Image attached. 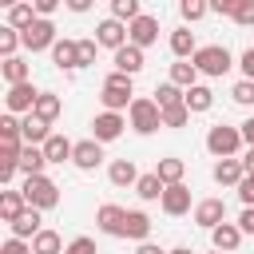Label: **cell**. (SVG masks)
I'll return each mask as SVG.
<instances>
[{
  "label": "cell",
  "instance_id": "6da1fadb",
  "mask_svg": "<svg viewBox=\"0 0 254 254\" xmlns=\"http://www.w3.org/2000/svg\"><path fill=\"white\" fill-rule=\"evenodd\" d=\"M242 147H246V139H242V127L214 123V127L206 131V151H210L214 159H242Z\"/></svg>",
  "mask_w": 254,
  "mask_h": 254
},
{
  "label": "cell",
  "instance_id": "7a4b0ae2",
  "mask_svg": "<svg viewBox=\"0 0 254 254\" xmlns=\"http://www.w3.org/2000/svg\"><path fill=\"white\" fill-rule=\"evenodd\" d=\"M127 127H131L135 135H155V131L163 127L159 103H155L151 95H135V103L127 107Z\"/></svg>",
  "mask_w": 254,
  "mask_h": 254
},
{
  "label": "cell",
  "instance_id": "3957f363",
  "mask_svg": "<svg viewBox=\"0 0 254 254\" xmlns=\"http://www.w3.org/2000/svg\"><path fill=\"white\" fill-rule=\"evenodd\" d=\"M190 64L198 67V75L218 79V75H226V71L234 67V56H230V48H226V44H202V48L194 52V60H190Z\"/></svg>",
  "mask_w": 254,
  "mask_h": 254
},
{
  "label": "cell",
  "instance_id": "277c9868",
  "mask_svg": "<svg viewBox=\"0 0 254 254\" xmlns=\"http://www.w3.org/2000/svg\"><path fill=\"white\" fill-rule=\"evenodd\" d=\"M20 190H24L28 206H36V210H56V206H60V187H56V179H48V175L24 179Z\"/></svg>",
  "mask_w": 254,
  "mask_h": 254
},
{
  "label": "cell",
  "instance_id": "5b68a950",
  "mask_svg": "<svg viewBox=\"0 0 254 254\" xmlns=\"http://www.w3.org/2000/svg\"><path fill=\"white\" fill-rule=\"evenodd\" d=\"M123 131H127V115H119V111H99L91 119V139L95 143H115Z\"/></svg>",
  "mask_w": 254,
  "mask_h": 254
},
{
  "label": "cell",
  "instance_id": "8992f818",
  "mask_svg": "<svg viewBox=\"0 0 254 254\" xmlns=\"http://www.w3.org/2000/svg\"><path fill=\"white\" fill-rule=\"evenodd\" d=\"M20 36H24V48H28L32 56H36V52H52V48H56V40H60L52 20H36V24H32L28 32H20Z\"/></svg>",
  "mask_w": 254,
  "mask_h": 254
},
{
  "label": "cell",
  "instance_id": "52a82bcc",
  "mask_svg": "<svg viewBox=\"0 0 254 254\" xmlns=\"http://www.w3.org/2000/svg\"><path fill=\"white\" fill-rule=\"evenodd\" d=\"M36 99H40V91L32 87V83H16V87H8V95H4V107L12 111V115H32L36 111Z\"/></svg>",
  "mask_w": 254,
  "mask_h": 254
},
{
  "label": "cell",
  "instance_id": "ba28073f",
  "mask_svg": "<svg viewBox=\"0 0 254 254\" xmlns=\"http://www.w3.org/2000/svg\"><path fill=\"white\" fill-rule=\"evenodd\" d=\"M95 226H99V234H107V238H123L127 210H123V206H115V202H103V206L95 210Z\"/></svg>",
  "mask_w": 254,
  "mask_h": 254
},
{
  "label": "cell",
  "instance_id": "9c48e42d",
  "mask_svg": "<svg viewBox=\"0 0 254 254\" xmlns=\"http://www.w3.org/2000/svg\"><path fill=\"white\" fill-rule=\"evenodd\" d=\"M155 40H159V20H155L151 12H143L135 24H127V44H135V48H143V52H147Z\"/></svg>",
  "mask_w": 254,
  "mask_h": 254
},
{
  "label": "cell",
  "instance_id": "30bf717a",
  "mask_svg": "<svg viewBox=\"0 0 254 254\" xmlns=\"http://www.w3.org/2000/svg\"><path fill=\"white\" fill-rule=\"evenodd\" d=\"M95 44L99 48H111V56L119 52V48H127V24H119V20H99L95 24Z\"/></svg>",
  "mask_w": 254,
  "mask_h": 254
},
{
  "label": "cell",
  "instance_id": "8fae6325",
  "mask_svg": "<svg viewBox=\"0 0 254 254\" xmlns=\"http://www.w3.org/2000/svg\"><path fill=\"white\" fill-rule=\"evenodd\" d=\"M159 206H163V214H171V218L190 214V187H187V183L167 187V190H163V198H159Z\"/></svg>",
  "mask_w": 254,
  "mask_h": 254
},
{
  "label": "cell",
  "instance_id": "7c38bea8",
  "mask_svg": "<svg viewBox=\"0 0 254 254\" xmlns=\"http://www.w3.org/2000/svg\"><path fill=\"white\" fill-rule=\"evenodd\" d=\"M222 222H226V202H222V198H198V202H194V226L214 230V226H222Z\"/></svg>",
  "mask_w": 254,
  "mask_h": 254
},
{
  "label": "cell",
  "instance_id": "4fadbf2b",
  "mask_svg": "<svg viewBox=\"0 0 254 254\" xmlns=\"http://www.w3.org/2000/svg\"><path fill=\"white\" fill-rule=\"evenodd\" d=\"M52 64L60 67V71H79L83 64H79V40H56V48H52Z\"/></svg>",
  "mask_w": 254,
  "mask_h": 254
},
{
  "label": "cell",
  "instance_id": "5bb4252c",
  "mask_svg": "<svg viewBox=\"0 0 254 254\" xmlns=\"http://www.w3.org/2000/svg\"><path fill=\"white\" fill-rule=\"evenodd\" d=\"M143 64H147V60H143V48H135V44H127V48H119V52L111 56V71H123V75H131V79L143 71Z\"/></svg>",
  "mask_w": 254,
  "mask_h": 254
},
{
  "label": "cell",
  "instance_id": "9a60e30c",
  "mask_svg": "<svg viewBox=\"0 0 254 254\" xmlns=\"http://www.w3.org/2000/svg\"><path fill=\"white\" fill-rule=\"evenodd\" d=\"M99 163H103V143L79 139V143H75V155H71V167H75V171H95Z\"/></svg>",
  "mask_w": 254,
  "mask_h": 254
},
{
  "label": "cell",
  "instance_id": "2e32d148",
  "mask_svg": "<svg viewBox=\"0 0 254 254\" xmlns=\"http://www.w3.org/2000/svg\"><path fill=\"white\" fill-rule=\"evenodd\" d=\"M40 214H44V210L28 206V210H24L16 222H8V234H12V238H24V242H32V238L44 230V218H40Z\"/></svg>",
  "mask_w": 254,
  "mask_h": 254
},
{
  "label": "cell",
  "instance_id": "e0dca14e",
  "mask_svg": "<svg viewBox=\"0 0 254 254\" xmlns=\"http://www.w3.org/2000/svg\"><path fill=\"white\" fill-rule=\"evenodd\" d=\"M214 183L218 187H234L238 190V183L246 179V167H242V159H214Z\"/></svg>",
  "mask_w": 254,
  "mask_h": 254
},
{
  "label": "cell",
  "instance_id": "ac0fdd59",
  "mask_svg": "<svg viewBox=\"0 0 254 254\" xmlns=\"http://www.w3.org/2000/svg\"><path fill=\"white\" fill-rule=\"evenodd\" d=\"M24 210H28L24 190H20V187H4V190H0V222H16Z\"/></svg>",
  "mask_w": 254,
  "mask_h": 254
},
{
  "label": "cell",
  "instance_id": "d6986e66",
  "mask_svg": "<svg viewBox=\"0 0 254 254\" xmlns=\"http://www.w3.org/2000/svg\"><path fill=\"white\" fill-rule=\"evenodd\" d=\"M210 246H214L218 254H234V250L242 246V230H238V222H222V226H214V230H210Z\"/></svg>",
  "mask_w": 254,
  "mask_h": 254
},
{
  "label": "cell",
  "instance_id": "ffe728a7",
  "mask_svg": "<svg viewBox=\"0 0 254 254\" xmlns=\"http://www.w3.org/2000/svg\"><path fill=\"white\" fill-rule=\"evenodd\" d=\"M198 48H202V44L194 40V32H190L187 24L171 32V56H175V60H194V52H198Z\"/></svg>",
  "mask_w": 254,
  "mask_h": 254
},
{
  "label": "cell",
  "instance_id": "44dd1931",
  "mask_svg": "<svg viewBox=\"0 0 254 254\" xmlns=\"http://www.w3.org/2000/svg\"><path fill=\"white\" fill-rule=\"evenodd\" d=\"M20 135H24V147H44L52 139V127L44 119H36V115H24L20 119Z\"/></svg>",
  "mask_w": 254,
  "mask_h": 254
},
{
  "label": "cell",
  "instance_id": "7402d4cb",
  "mask_svg": "<svg viewBox=\"0 0 254 254\" xmlns=\"http://www.w3.org/2000/svg\"><path fill=\"white\" fill-rule=\"evenodd\" d=\"M107 183H111V187H135V183H139V167H135V159H111V167H107Z\"/></svg>",
  "mask_w": 254,
  "mask_h": 254
},
{
  "label": "cell",
  "instance_id": "603a6c76",
  "mask_svg": "<svg viewBox=\"0 0 254 254\" xmlns=\"http://www.w3.org/2000/svg\"><path fill=\"white\" fill-rule=\"evenodd\" d=\"M151 214L147 210H127V226H123V238L131 242H151Z\"/></svg>",
  "mask_w": 254,
  "mask_h": 254
},
{
  "label": "cell",
  "instance_id": "cb8c5ba5",
  "mask_svg": "<svg viewBox=\"0 0 254 254\" xmlns=\"http://www.w3.org/2000/svg\"><path fill=\"white\" fill-rule=\"evenodd\" d=\"M0 75H4L8 87H16V83H32V64H28L24 56H12V60L0 64Z\"/></svg>",
  "mask_w": 254,
  "mask_h": 254
},
{
  "label": "cell",
  "instance_id": "d4e9b609",
  "mask_svg": "<svg viewBox=\"0 0 254 254\" xmlns=\"http://www.w3.org/2000/svg\"><path fill=\"white\" fill-rule=\"evenodd\" d=\"M183 103H187V111H190V115H206V111L214 107V91H210L206 83H194V87L183 95Z\"/></svg>",
  "mask_w": 254,
  "mask_h": 254
},
{
  "label": "cell",
  "instance_id": "484cf974",
  "mask_svg": "<svg viewBox=\"0 0 254 254\" xmlns=\"http://www.w3.org/2000/svg\"><path fill=\"white\" fill-rule=\"evenodd\" d=\"M44 155H48V163H71V155H75V143H71L67 135L52 131V139L44 143Z\"/></svg>",
  "mask_w": 254,
  "mask_h": 254
},
{
  "label": "cell",
  "instance_id": "4316f807",
  "mask_svg": "<svg viewBox=\"0 0 254 254\" xmlns=\"http://www.w3.org/2000/svg\"><path fill=\"white\" fill-rule=\"evenodd\" d=\"M36 20H40V16H36V4H28V0H20V4H8V28H16V32H28Z\"/></svg>",
  "mask_w": 254,
  "mask_h": 254
},
{
  "label": "cell",
  "instance_id": "83f0119b",
  "mask_svg": "<svg viewBox=\"0 0 254 254\" xmlns=\"http://www.w3.org/2000/svg\"><path fill=\"white\" fill-rule=\"evenodd\" d=\"M60 111H64V99H60L56 91H40V99H36V111H32V115H36V119H44V123L52 127V123L60 119Z\"/></svg>",
  "mask_w": 254,
  "mask_h": 254
},
{
  "label": "cell",
  "instance_id": "f1b7e54d",
  "mask_svg": "<svg viewBox=\"0 0 254 254\" xmlns=\"http://www.w3.org/2000/svg\"><path fill=\"white\" fill-rule=\"evenodd\" d=\"M44 167H48L44 147H24V155H20V175H24V179H36V175H44Z\"/></svg>",
  "mask_w": 254,
  "mask_h": 254
},
{
  "label": "cell",
  "instance_id": "f546056e",
  "mask_svg": "<svg viewBox=\"0 0 254 254\" xmlns=\"http://www.w3.org/2000/svg\"><path fill=\"white\" fill-rule=\"evenodd\" d=\"M155 175L163 179V187H175V183H183L187 163H183V159H175V155H167V159H159V163H155Z\"/></svg>",
  "mask_w": 254,
  "mask_h": 254
},
{
  "label": "cell",
  "instance_id": "4dcf8cb0",
  "mask_svg": "<svg viewBox=\"0 0 254 254\" xmlns=\"http://www.w3.org/2000/svg\"><path fill=\"white\" fill-rule=\"evenodd\" d=\"M171 83L183 87V91H190V87L198 83V67H194L190 60H175V64H171Z\"/></svg>",
  "mask_w": 254,
  "mask_h": 254
},
{
  "label": "cell",
  "instance_id": "1f68e13d",
  "mask_svg": "<svg viewBox=\"0 0 254 254\" xmlns=\"http://www.w3.org/2000/svg\"><path fill=\"white\" fill-rule=\"evenodd\" d=\"M99 103H103V111H127L131 103H135V95L131 91H119V87H99Z\"/></svg>",
  "mask_w": 254,
  "mask_h": 254
},
{
  "label": "cell",
  "instance_id": "d6a6232c",
  "mask_svg": "<svg viewBox=\"0 0 254 254\" xmlns=\"http://www.w3.org/2000/svg\"><path fill=\"white\" fill-rule=\"evenodd\" d=\"M163 190H167V187H163V179H159L155 171L139 175V183H135V194H139L143 202H159V198H163Z\"/></svg>",
  "mask_w": 254,
  "mask_h": 254
},
{
  "label": "cell",
  "instance_id": "836d02e7",
  "mask_svg": "<svg viewBox=\"0 0 254 254\" xmlns=\"http://www.w3.org/2000/svg\"><path fill=\"white\" fill-rule=\"evenodd\" d=\"M64 250H67V246H64V238H60L56 230H48V226L32 238V254H64Z\"/></svg>",
  "mask_w": 254,
  "mask_h": 254
},
{
  "label": "cell",
  "instance_id": "e575fe53",
  "mask_svg": "<svg viewBox=\"0 0 254 254\" xmlns=\"http://www.w3.org/2000/svg\"><path fill=\"white\" fill-rule=\"evenodd\" d=\"M183 95H187V91H183V87H175V83L167 79V83H159V87H155V95H151V99L159 103V111H167V107H179V103H183Z\"/></svg>",
  "mask_w": 254,
  "mask_h": 254
},
{
  "label": "cell",
  "instance_id": "d590c367",
  "mask_svg": "<svg viewBox=\"0 0 254 254\" xmlns=\"http://www.w3.org/2000/svg\"><path fill=\"white\" fill-rule=\"evenodd\" d=\"M139 16H143L139 0H111V20H119V24H135Z\"/></svg>",
  "mask_w": 254,
  "mask_h": 254
},
{
  "label": "cell",
  "instance_id": "8d00e7d4",
  "mask_svg": "<svg viewBox=\"0 0 254 254\" xmlns=\"http://www.w3.org/2000/svg\"><path fill=\"white\" fill-rule=\"evenodd\" d=\"M16 48H24V36L16 32V28H0V60H12L16 56Z\"/></svg>",
  "mask_w": 254,
  "mask_h": 254
},
{
  "label": "cell",
  "instance_id": "74e56055",
  "mask_svg": "<svg viewBox=\"0 0 254 254\" xmlns=\"http://www.w3.org/2000/svg\"><path fill=\"white\" fill-rule=\"evenodd\" d=\"M0 143H24V135H20V115H12V111L0 115Z\"/></svg>",
  "mask_w": 254,
  "mask_h": 254
},
{
  "label": "cell",
  "instance_id": "f35d334b",
  "mask_svg": "<svg viewBox=\"0 0 254 254\" xmlns=\"http://www.w3.org/2000/svg\"><path fill=\"white\" fill-rule=\"evenodd\" d=\"M179 16H183L187 24H194V20L210 16V4H202V0H183V4H179Z\"/></svg>",
  "mask_w": 254,
  "mask_h": 254
},
{
  "label": "cell",
  "instance_id": "ab89813d",
  "mask_svg": "<svg viewBox=\"0 0 254 254\" xmlns=\"http://www.w3.org/2000/svg\"><path fill=\"white\" fill-rule=\"evenodd\" d=\"M187 123H190L187 103H179V107H167V111H163V127H175V131H179V127H187Z\"/></svg>",
  "mask_w": 254,
  "mask_h": 254
},
{
  "label": "cell",
  "instance_id": "60d3db41",
  "mask_svg": "<svg viewBox=\"0 0 254 254\" xmlns=\"http://www.w3.org/2000/svg\"><path fill=\"white\" fill-rule=\"evenodd\" d=\"M230 99H234L238 107H254V83H250V79H238V83L230 87Z\"/></svg>",
  "mask_w": 254,
  "mask_h": 254
},
{
  "label": "cell",
  "instance_id": "b9f144b4",
  "mask_svg": "<svg viewBox=\"0 0 254 254\" xmlns=\"http://www.w3.org/2000/svg\"><path fill=\"white\" fill-rule=\"evenodd\" d=\"M234 24H238V28H254V0H238V8H234Z\"/></svg>",
  "mask_w": 254,
  "mask_h": 254
},
{
  "label": "cell",
  "instance_id": "7bdbcfd3",
  "mask_svg": "<svg viewBox=\"0 0 254 254\" xmlns=\"http://www.w3.org/2000/svg\"><path fill=\"white\" fill-rule=\"evenodd\" d=\"M95 52H99L95 36H83V40H79V64H83V67H91V64H95Z\"/></svg>",
  "mask_w": 254,
  "mask_h": 254
},
{
  "label": "cell",
  "instance_id": "ee69618b",
  "mask_svg": "<svg viewBox=\"0 0 254 254\" xmlns=\"http://www.w3.org/2000/svg\"><path fill=\"white\" fill-rule=\"evenodd\" d=\"M103 87H119V91H131V95H135V79H131V75H123V71H107Z\"/></svg>",
  "mask_w": 254,
  "mask_h": 254
},
{
  "label": "cell",
  "instance_id": "f6af8a7d",
  "mask_svg": "<svg viewBox=\"0 0 254 254\" xmlns=\"http://www.w3.org/2000/svg\"><path fill=\"white\" fill-rule=\"evenodd\" d=\"M64 254H99V250H95V238L79 234V238H71V242H67V250H64Z\"/></svg>",
  "mask_w": 254,
  "mask_h": 254
},
{
  "label": "cell",
  "instance_id": "bcb514c9",
  "mask_svg": "<svg viewBox=\"0 0 254 254\" xmlns=\"http://www.w3.org/2000/svg\"><path fill=\"white\" fill-rule=\"evenodd\" d=\"M0 254H32V242H24V238H4V246H0Z\"/></svg>",
  "mask_w": 254,
  "mask_h": 254
},
{
  "label": "cell",
  "instance_id": "7dc6e473",
  "mask_svg": "<svg viewBox=\"0 0 254 254\" xmlns=\"http://www.w3.org/2000/svg\"><path fill=\"white\" fill-rule=\"evenodd\" d=\"M238 67H242V79H250V83H254V44L238 56Z\"/></svg>",
  "mask_w": 254,
  "mask_h": 254
},
{
  "label": "cell",
  "instance_id": "c3c4849f",
  "mask_svg": "<svg viewBox=\"0 0 254 254\" xmlns=\"http://www.w3.org/2000/svg\"><path fill=\"white\" fill-rule=\"evenodd\" d=\"M238 198H242V206H254V175H246L238 183Z\"/></svg>",
  "mask_w": 254,
  "mask_h": 254
},
{
  "label": "cell",
  "instance_id": "681fc988",
  "mask_svg": "<svg viewBox=\"0 0 254 254\" xmlns=\"http://www.w3.org/2000/svg\"><path fill=\"white\" fill-rule=\"evenodd\" d=\"M32 4H36V16L40 20H52V12L60 8V0H32Z\"/></svg>",
  "mask_w": 254,
  "mask_h": 254
},
{
  "label": "cell",
  "instance_id": "f907efd6",
  "mask_svg": "<svg viewBox=\"0 0 254 254\" xmlns=\"http://www.w3.org/2000/svg\"><path fill=\"white\" fill-rule=\"evenodd\" d=\"M234 8H238V0H214V4H210L214 16H230V20H234Z\"/></svg>",
  "mask_w": 254,
  "mask_h": 254
},
{
  "label": "cell",
  "instance_id": "816d5d0a",
  "mask_svg": "<svg viewBox=\"0 0 254 254\" xmlns=\"http://www.w3.org/2000/svg\"><path fill=\"white\" fill-rule=\"evenodd\" d=\"M238 230H242V234H254V206H242V214H238Z\"/></svg>",
  "mask_w": 254,
  "mask_h": 254
},
{
  "label": "cell",
  "instance_id": "f5cc1de1",
  "mask_svg": "<svg viewBox=\"0 0 254 254\" xmlns=\"http://www.w3.org/2000/svg\"><path fill=\"white\" fill-rule=\"evenodd\" d=\"M135 254H171V250H163L159 242H139V246H135Z\"/></svg>",
  "mask_w": 254,
  "mask_h": 254
},
{
  "label": "cell",
  "instance_id": "db71d44e",
  "mask_svg": "<svg viewBox=\"0 0 254 254\" xmlns=\"http://www.w3.org/2000/svg\"><path fill=\"white\" fill-rule=\"evenodd\" d=\"M242 127V139H246V147H254V115L246 119V123H238Z\"/></svg>",
  "mask_w": 254,
  "mask_h": 254
},
{
  "label": "cell",
  "instance_id": "11a10c76",
  "mask_svg": "<svg viewBox=\"0 0 254 254\" xmlns=\"http://www.w3.org/2000/svg\"><path fill=\"white\" fill-rule=\"evenodd\" d=\"M242 167H246V175H254V147L242 151Z\"/></svg>",
  "mask_w": 254,
  "mask_h": 254
},
{
  "label": "cell",
  "instance_id": "9f6ffc18",
  "mask_svg": "<svg viewBox=\"0 0 254 254\" xmlns=\"http://www.w3.org/2000/svg\"><path fill=\"white\" fill-rule=\"evenodd\" d=\"M91 0H67V12H87Z\"/></svg>",
  "mask_w": 254,
  "mask_h": 254
},
{
  "label": "cell",
  "instance_id": "6f0895ef",
  "mask_svg": "<svg viewBox=\"0 0 254 254\" xmlns=\"http://www.w3.org/2000/svg\"><path fill=\"white\" fill-rule=\"evenodd\" d=\"M171 254H194V250H190V246H175Z\"/></svg>",
  "mask_w": 254,
  "mask_h": 254
},
{
  "label": "cell",
  "instance_id": "680465c9",
  "mask_svg": "<svg viewBox=\"0 0 254 254\" xmlns=\"http://www.w3.org/2000/svg\"><path fill=\"white\" fill-rule=\"evenodd\" d=\"M214 254H218V250H214Z\"/></svg>",
  "mask_w": 254,
  "mask_h": 254
}]
</instances>
